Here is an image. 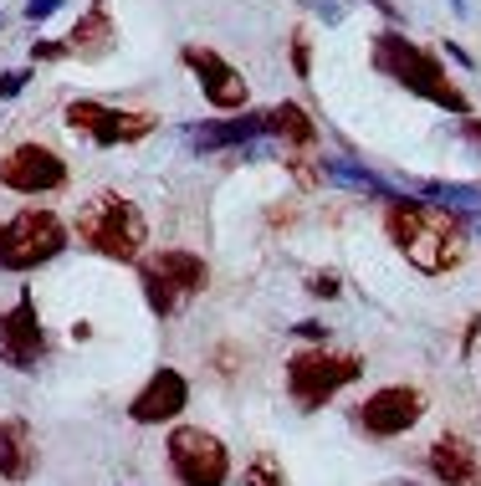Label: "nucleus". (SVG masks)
<instances>
[{"label": "nucleus", "instance_id": "obj_1", "mask_svg": "<svg viewBox=\"0 0 481 486\" xmlns=\"http://www.w3.org/2000/svg\"><path fill=\"white\" fill-rule=\"evenodd\" d=\"M384 231L389 241L405 251V262L425 271V277H440V271H456L466 262V225L456 221V210L445 205H425L399 195L384 210Z\"/></svg>", "mask_w": 481, "mask_h": 486}, {"label": "nucleus", "instance_id": "obj_2", "mask_svg": "<svg viewBox=\"0 0 481 486\" xmlns=\"http://www.w3.org/2000/svg\"><path fill=\"white\" fill-rule=\"evenodd\" d=\"M374 67L384 72V77H395L399 87H410L415 98L436 102V108L456 113V118H466V113H471L466 93H461L451 77H445L440 57H430V52H425V46H415V41H405L399 31H384V36H374Z\"/></svg>", "mask_w": 481, "mask_h": 486}, {"label": "nucleus", "instance_id": "obj_3", "mask_svg": "<svg viewBox=\"0 0 481 486\" xmlns=\"http://www.w3.org/2000/svg\"><path fill=\"white\" fill-rule=\"evenodd\" d=\"M77 241L87 251H98L108 262H139L144 256V241H148V225H144V210L124 195H92V200L77 210Z\"/></svg>", "mask_w": 481, "mask_h": 486}, {"label": "nucleus", "instance_id": "obj_4", "mask_svg": "<svg viewBox=\"0 0 481 486\" xmlns=\"http://www.w3.org/2000/svg\"><path fill=\"white\" fill-rule=\"evenodd\" d=\"M364 374V359L354 353H328V348H302L297 359H287V394L297 409H323L338 389H349Z\"/></svg>", "mask_w": 481, "mask_h": 486}, {"label": "nucleus", "instance_id": "obj_5", "mask_svg": "<svg viewBox=\"0 0 481 486\" xmlns=\"http://www.w3.org/2000/svg\"><path fill=\"white\" fill-rule=\"evenodd\" d=\"M139 277H144V297L154 318H174L189 297L205 292V262L195 251H154L139 256Z\"/></svg>", "mask_w": 481, "mask_h": 486}, {"label": "nucleus", "instance_id": "obj_6", "mask_svg": "<svg viewBox=\"0 0 481 486\" xmlns=\"http://www.w3.org/2000/svg\"><path fill=\"white\" fill-rule=\"evenodd\" d=\"M62 246H67V225L52 210H21L11 225H0V266L5 271L46 266Z\"/></svg>", "mask_w": 481, "mask_h": 486}, {"label": "nucleus", "instance_id": "obj_7", "mask_svg": "<svg viewBox=\"0 0 481 486\" xmlns=\"http://www.w3.org/2000/svg\"><path fill=\"white\" fill-rule=\"evenodd\" d=\"M169 471L180 486H226L230 482V450L200 425H174L169 430Z\"/></svg>", "mask_w": 481, "mask_h": 486}, {"label": "nucleus", "instance_id": "obj_8", "mask_svg": "<svg viewBox=\"0 0 481 486\" xmlns=\"http://www.w3.org/2000/svg\"><path fill=\"white\" fill-rule=\"evenodd\" d=\"M358 430L364 435H374V441H395L405 430H415L425 420V394L415 385H384L374 389L364 405H358Z\"/></svg>", "mask_w": 481, "mask_h": 486}, {"label": "nucleus", "instance_id": "obj_9", "mask_svg": "<svg viewBox=\"0 0 481 486\" xmlns=\"http://www.w3.org/2000/svg\"><path fill=\"white\" fill-rule=\"evenodd\" d=\"M67 128H77V134H87L92 143H133L144 139V134H154V113H128V108H108V102H92V98H77L62 108Z\"/></svg>", "mask_w": 481, "mask_h": 486}, {"label": "nucleus", "instance_id": "obj_10", "mask_svg": "<svg viewBox=\"0 0 481 486\" xmlns=\"http://www.w3.org/2000/svg\"><path fill=\"white\" fill-rule=\"evenodd\" d=\"M0 184L16 190V195H52V190L67 184V164L46 143H21V149H11L0 159Z\"/></svg>", "mask_w": 481, "mask_h": 486}, {"label": "nucleus", "instance_id": "obj_11", "mask_svg": "<svg viewBox=\"0 0 481 486\" xmlns=\"http://www.w3.org/2000/svg\"><path fill=\"white\" fill-rule=\"evenodd\" d=\"M46 353V333H42V318H36V303L31 292H21V303L11 312H0V364L11 369H36Z\"/></svg>", "mask_w": 481, "mask_h": 486}, {"label": "nucleus", "instance_id": "obj_12", "mask_svg": "<svg viewBox=\"0 0 481 486\" xmlns=\"http://www.w3.org/2000/svg\"><path fill=\"white\" fill-rule=\"evenodd\" d=\"M272 134V118L267 113H236V118H215V123H189L185 128V149L195 154H220V149H241L252 139H267Z\"/></svg>", "mask_w": 481, "mask_h": 486}, {"label": "nucleus", "instance_id": "obj_13", "mask_svg": "<svg viewBox=\"0 0 481 486\" xmlns=\"http://www.w3.org/2000/svg\"><path fill=\"white\" fill-rule=\"evenodd\" d=\"M185 61L195 67V77H200V93H205V102H215V108H246V77L230 67L226 57H215V52H205V46H185Z\"/></svg>", "mask_w": 481, "mask_h": 486}, {"label": "nucleus", "instance_id": "obj_14", "mask_svg": "<svg viewBox=\"0 0 481 486\" xmlns=\"http://www.w3.org/2000/svg\"><path fill=\"white\" fill-rule=\"evenodd\" d=\"M185 405H189L185 374H174V369H154V379L139 389V400L128 405V415H133L139 425H164V420H174Z\"/></svg>", "mask_w": 481, "mask_h": 486}, {"label": "nucleus", "instance_id": "obj_15", "mask_svg": "<svg viewBox=\"0 0 481 486\" xmlns=\"http://www.w3.org/2000/svg\"><path fill=\"white\" fill-rule=\"evenodd\" d=\"M425 466L440 476V486H477V476H481L477 446L466 435H440L436 446L425 450Z\"/></svg>", "mask_w": 481, "mask_h": 486}, {"label": "nucleus", "instance_id": "obj_16", "mask_svg": "<svg viewBox=\"0 0 481 486\" xmlns=\"http://www.w3.org/2000/svg\"><path fill=\"white\" fill-rule=\"evenodd\" d=\"M31 466H36L31 425H26V420H0V476H5V482H26Z\"/></svg>", "mask_w": 481, "mask_h": 486}, {"label": "nucleus", "instance_id": "obj_17", "mask_svg": "<svg viewBox=\"0 0 481 486\" xmlns=\"http://www.w3.org/2000/svg\"><path fill=\"white\" fill-rule=\"evenodd\" d=\"M323 164V180H333V184H343V190H358V195H369V200H399V184H389V180H379L374 169H364V164H354V159H317Z\"/></svg>", "mask_w": 481, "mask_h": 486}, {"label": "nucleus", "instance_id": "obj_18", "mask_svg": "<svg viewBox=\"0 0 481 486\" xmlns=\"http://www.w3.org/2000/svg\"><path fill=\"white\" fill-rule=\"evenodd\" d=\"M420 200H436L445 210H456L466 221L481 225V184H456V180H420Z\"/></svg>", "mask_w": 481, "mask_h": 486}, {"label": "nucleus", "instance_id": "obj_19", "mask_svg": "<svg viewBox=\"0 0 481 486\" xmlns=\"http://www.w3.org/2000/svg\"><path fill=\"white\" fill-rule=\"evenodd\" d=\"M267 118H272V139L277 143H293V149H313L317 143V123L308 118L302 102H277Z\"/></svg>", "mask_w": 481, "mask_h": 486}, {"label": "nucleus", "instance_id": "obj_20", "mask_svg": "<svg viewBox=\"0 0 481 486\" xmlns=\"http://www.w3.org/2000/svg\"><path fill=\"white\" fill-rule=\"evenodd\" d=\"M67 52H83V57H92V52H103L108 41H113V20H108V11L103 5H92L72 31H67Z\"/></svg>", "mask_w": 481, "mask_h": 486}, {"label": "nucleus", "instance_id": "obj_21", "mask_svg": "<svg viewBox=\"0 0 481 486\" xmlns=\"http://www.w3.org/2000/svg\"><path fill=\"white\" fill-rule=\"evenodd\" d=\"M241 486H287V476H282V466L272 456H256L252 466L241 471Z\"/></svg>", "mask_w": 481, "mask_h": 486}, {"label": "nucleus", "instance_id": "obj_22", "mask_svg": "<svg viewBox=\"0 0 481 486\" xmlns=\"http://www.w3.org/2000/svg\"><path fill=\"white\" fill-rule=\"evenodd\" d=\"M308 292H313V297H323V303H328V297H338V292H343V287H338V271H313V277H308Z\"/></svg>", "mask_w": 481, "mask_h": 486}, {"label": "nucleus", "instance_id": "obj_23", "mask_svg": "<svg viewBox=\"0 0 481 486\" xmlns=\"http://www.w3.org/2000/svg\"><path fill=\"white\" fill-rule=\"evenodd\" d=\"M287 169H293V180L302 184V190H313V184L323 180V169H313V159H302V154H293V159H287Z\"/></svg>", "mask_w": 481, "mask_h": 486}, {"label": "nucleus", "instance_id": "obj_24", "mask_svg": "<svg viewBox=\"0 0 481 486\" xmlns=\"http://www.w3.org/2000/svg\"><path fill=\"white\" fill-rule=\"evenodd\" d=\"M26 82H31V67H11V72H0V98H16Z\"/></svg>", "mask_w": 481, "mask_h": 486}, {"label": "nucleus", "instance_id": "obj_25", "mask_svg": "<svg viewBox=\"0 0 481 486\" xmlns=\"http://www.w3.org/2000/svg\"><path fill=\"white\" fill-rule=\"evenodd\" d=\"M62 11V0H26V20H46Z\"/></svg>", "mask_w": 481, "mask_h": 486}, {"label": "nucleus", "instance_id": "obj_26", "mask_svg": "<svg viewBox=\"0 0 481 486\" xmlns=\"http://www.w3.org/2000/svg\"><path fill=\"white\" fill-rule=\"evenodd\" d=\"M293 333H297V338H308V344H323V338H328V323H317V318H308V323H297Z\"/></svg>", "mask_w": 481, "mask_h": 486}, {"label": "nucleus", "instance_id": "obj_27", "mask_svg": "<svg viewBox=\"0 0 481 486\" xmlns=\"http://www.w3.org/2000/svg\"><path fill=\"white\" fill-rule=\"evenodd\" d=\"M31 57L57 61V57H67V41H36V46H31Z\"/></svg>", "mask_w": 481, "mask_h": 486}, {"label": "nucleus", "instance_id": "obj_28", "mask_svg": "<svg viewBox=\"0 0 481 486\" xmlns=\"http://www.w3.org/2000/svg\"><path fill=\"white\" fill-rule=\"evenodd\" d=\"M293 67L297 77H308V36H293Z\"/></svg>", "mask_w": 481, "mask_h": 486}, {"label": "nucleus", "instance_id": "obj_29", "mask_svg": "<svg viewBox=\"0 0 481 486\" xmlns=\"http://www.w3.org/2000/svg\"><path fill=\"white\" fill-rule=\"evenodd\" d=\"M461 134H466V139L481 149V118H471V113H466V118H461Z\"/></svg>", "mask_w": 481, "mask_h": 486}, {"label": "nucleus", "instance_id": "obj_30", "mask_svg": "<svg viewBox=\"0 0 481 486\" xmlns=\"http://www.w3.org/2000/svg\"><path fill=\"white\" fill-rule=\"evenodd\" d=\"M445 57H451V61H461V67H477V61H471V57H466V52H461V46H456V41H445Z\"/></svg>", "mask_w": 481, "mask_h": 486}, {"label": "nucleus", "instance_id": "obj_31", "mask_svg": "<svg viewBox=\"0 0 481 486\" xmlns=\"http://www.w3.org/2000/svg\"><path fill=\"white\" fill-rule=\"evenodd\" d=\"M451 11H456V16H466V11H471V0H451Z\"/></svg>", "mask_w": 481, "mask_h": 486}, {"label": "nucleus", "instance_id": "obj_32", "mask_svg": "<svg viewBox=\"0 0 481 486\" xmlns=\"http://www.w3.org/2000/svg\"><path fill=\"white\" fill-rule=\"evenodd\" d=\"M399 486H420V482H399Z\"/></svg>", "mask_w": 481, "mask_h": 486}]
</instances>
